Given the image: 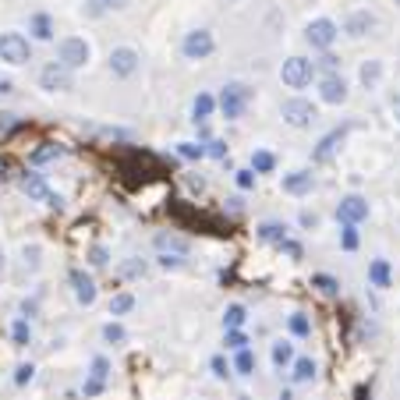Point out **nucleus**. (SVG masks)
<instances>
[{"label": "nucleus", "mask_w": 400, "mask_h": 400, "mask_svg": "<svg viewBox=\"0 0 400 400\" xmlns=\"http://www.w3.org/2000/svg\"><path fill=\"white\" fill-rule=\"evenodd\" d=\"M248 103H252V89L244 85V82H230V85H224V92L217 96V110H220L227 120H237L244 110H248Z\"/></svg>", "instance_id": "1"}, {"label": "nucleus", "mask_w": 400, "mask_h": 400, "mask_svg": "<svg viewBox=\"0 0 400 400\" xmlns=\"http://www.w3.org/2000/svg\"><path fill=\"white\" fill-rule=\"evenodd\" d=\"M89 57H92V50H89V43L82 36H64V39L57 43V64H64L68 71L85 68Z\"/></svg>", "instance_id": "2"}, {"label": "nucleus", "mask_w": 400, "mask_h": 400, "mask_svg": "<svg viewBox=\"0 0 400 400\" xmlns=\"http://www.w3.org/2000/svg\"><path fill=\"white\" fill-rule=\"evenodd\" d=\"M0 60L11 68L28 64L33 60V43H28L21 33H0Z\"/></svg>", "instance_id": "3"}, {"label": "nucleus", "mask_w": 400, "mask_h": 400, "mask_svg": "<svg viewBox=\"0 0 400 400\" xmlns=\"http://www.w3.org/2000/svg\"><path fill=\"white\" fill-rule=\"evenodd\" d=\"M336 36H340V28H336L333 18H312L309 25H304V43H309L312 50H329L336 43Z\"/></svg>", "instance_id": "4"}, {"label": "nucleus", "mask_w": 400, "mask_h": 400, "mask_svg": "<svg viewBox=\"0 0 400 400\" xmlns=\"http://www.w3.org/2000/svg\"><path fill=\"white\" fill-rule=\"evenodd\" d=\"M280 78H284L287 89H304V85H312V78H316V64L309 57H287L284 68H280Z\"/></svg>", "instance_id": "5"}, {"label": "nucleus", "mask_w": 400, "mask_h": 400, "mask_svg": "<svg viewBox=\"0 0 400 400\" xmlns=\"http://www.w3.org/2000/svg\"><path fill=\"white\" fill-rule=\"evenodd\" d=\"M212 50H217V39H212L209 28H192V33L181 39V53L188 60H206Z\"/></svg>", "instance_id": "6"}, {"label": "nucleus", "mask_w": 400, "mask_h": 400, "mask_svg": "<svg viewBox=\"0 0 400 400\" xmlns=\"http://www.w3.org/2000/svg\"><path fill=\"white\" fill-rule=\"evenodd\" d=\"M18 188H21L28 199L46 202L50 209H60V195H53V192H50V184L43 181V174H28V170H25V174L18 177Z\"/></svg>", "instance_id": "7"}, {"label": "nucleus", "mask_w": 400, "mask_h": 400, "mask_svg": "<svg viewBox=\"0 0 400 400\" xmlns=\"http://www.w3.org/2000/svg\"><path fill=\"white\" fill-rule=\"evenodd\" d=\"M284 120L291 128H309L312 120H316V107H312V100H304V96H291V100H284Z\"/></svg>", "instance_id": "8"}, {"label": "nucleus", "mask_w": 400, "mask_h": 400, "mask_svg": "<svg viewBox=\"0 0 400 400\" xmlns=\"http://www.w3.org/2000/svg\"><path fill=\"white\" fill-rule=\"evenodd\" d=\"M71 85H75L71 71L64 64H57V60H50V64L39 71V89H46V92H68Z\"/></svg>", "instance_id": "9"}, {"label": "nucleus", "mask_w": 400, "mask_h": 400, "mask_svg": "<svg viewBox=\"0 0 400 400\" xmlns=\"http://www.w3.org/2000/svg\"><path fill=\"white\" fill-rule=\"evenodd\" d=\"M110 71H113L117 78H131V75L138 71V50H131V46H113V50H110Z\"/></svg>", "instance_id": "10"}, {"label": "nucleus", "mask_w": 400, "mask_h": 400, "mask_svg": "<svg viewBox=\"0 0 400 400\" xmlns=\"http://www.w3.org/2000/svg\"><path fill=\"white\" fill-rule=\"evenodd\" d=\"M319 100L329 103V107L347 103V82H344V75H322L319 78Z\"/></svg>", "instance_id": "11"}, {"label": "nucleus", "mask_w": 400, "mask_h": 400, "mask_svg": "<svg viewBox=\"0 0 400 400\" xmlns=\"http://www.w3.org/2000/svg\"><path fill=\"white\" fill-rule=\"evenodd\" d=\"M336 220L358 227L361 220H368V202H365L361 195H347V199H340V206H336Z\"/></svg>", "instance_id": "12"}, {"label": "nucleus", "mask_w": 400, "mask_h": 400, "mask_svg": "<svg viewBox=\"0 0 400 400\" xmlns=\"http://www.w3.org/2000/svg\"><path fill=\"white\" fill-rule=\"evenodd\" d=\"M372 28H376V15H372V11H351V15L344 18V33H347L351 39L368 36Z\"/></svg>", "instance_id": "13"}, {"label": "nucleus", "mask_w": 400, "mask_h": 400, "mask_svg": "<svg viewBox=\"0 0 400 400\" xmlns=\"http://www.w3.org/2000/svg\"><path fill=\"white\" fill-rule=\"evenodd\" d=\"M312 188H316L312 170H291V174L284 177V192H287V195H309Z\"/></svg>", "instance_id": "14"}, {"label": "nucleus", "mask_w": 400, "mask_h": 400, "mask_svg": "<svg viewBox=\"0 0 400 400\" xmlns=\"http://www.w3.org/2000/svg\"><path fill=\"white\" fill-rule=\"evenodd\" d=\"M344 135H347V128H336V131L322 135V142H319L316 152H312V163H329V160H333V152H336V145L344 142Z\"/></svg>", "instance_id": "15"}, {"label": "nucleus", "mask_w": 400, "mask_h": 400, "mask_svg": "<svg viewBox=\"0 0 400 400\" xmlns=\"http://www.w3.org/2000/svg\"><path fill=\"white\" fill-rule=\"evenodd\" d=\"M71 287H75V298H78L82 304H92V301H96V280H92L89 273L71 269Z\"/></svg>", "instance_id": "16"}, {"label": "nucleus", "mask_w": 400, "mask_h": 400, "mask_svg": "<svg viewBox=\"0 0 400 400\" xmlns=\"http://www.w3.org/2000/svg\"><path fill=\"white\" fill-rule=\"evenodd\" d=\"M28 33H33V39H39V43H50L53 39V18L46 15V11H36V15H28Z\"/></svg>", "instance_id": "17"}, {"label": "nucleus", "mask_w": 400, "mask_h": 400, "mask_svg": "<svg viewBox=\"0 0 400 400\" xmlns=\"http://www.w3.org/2000/svg\"><path fill=\"white\" fill-rule=\"evenodd\" d=\"M212 110H217V96H212V92H199L195 103H192V117H195V125L209 120V117H212Z\"/></svg>", "instance_id": "18"}, {"label": "nucleus", "mask_w": 400, "mask_h": 400, "mask_svg": "<svg viewBox=\"0 0 400 400\" xmlns=\"http://www.w3.org/2000/svg\"><path fill=\"white\" fill-rule=\"evenodd\" d=\"M390 280H393V273H390L386 259H372V262H368V284H372V287H390Z\"/></svg>", "instance_id": "19"}, {"label": "nucleus", "mask_w": 400, "mask_h": 400, "mask_svg": "<svg viewBox=\"0 0 400 400\" xmlns=\"http://www.w3.org/2000/svg\"><path fill=\"white\" fill-rule=\"evenodd\" d=\"M57 156H60V145H57V142H43V145H36L33 152H28V163L43 167V163H50V160H57Z\"/></svg>", "instance_id": "20"}, {"label": "nucleus", "mask_w": 400, "mask_h": 400, "mask_svg": "<svg viewBox=\"0 0 400 400\" xmlns=\"http://www.w3.org/2000/svg\"><path fill=\"white\" fill-rule=\"evenodd\" d=\"M259 241H269V244H280V241H287V224H276V220L259 224Z\"/></svg>", "instance_id": "21"}, {"label": "nucleus", "mask_w": 400, "mask_h": 400, "mask_svg": "<svg viewBox=\"0 0 400 400\" xmlns=\"http://www.w3.org/2000/svg\"><path fill=\"white\" fill-rule=\"evenodd\" d=\"M291 365H294V372H291V376H294V383H312V379H316V372H319V365H316L312 358H294Z\"/></svg>", "instance_id": "22"}, {"label": "nucleus", "mask_w": 400, "mask_h": 400, "mask_svg": "<svg viewBox=\"0 0 400 400\" xmlns=\"http://www.w3.org/2000/svg\"><path fill=\"white\" fill-rule=\"evenodd\" d=\"M269 358H273V365H276V368H287V365L294 361V344H291V340H276Z\"/></svg>", "instance_id": "23"}, {"label": "nucleus", "mask_w": 400, "mask_h": 400, "mask_svg": "<svg viewBox=\"0 0 400 400\" xmlns=\"http://www.w3.org/2000/svg\"><path fill=\"white\" fill-rule=\"evenodd\" d=\"M131 309H135V294L131 291H120V294L110 298V316H128Z\"/></svg>", "instance_id": "24"}, {"label": "nucleus", "mask_w": 400, "mask_h": 400, "mask_svg": "<svg viewBox=\"0 0 400 400\" xmlns=\"http://www.w3.org/2000/svg\"><path fill=\"white\" fill-rule=\"evenodd\" d=\"M230 368H234L237 376H252V372H255V354H252L248 347H244V351H234V365H230Z\"/></svg>", "instance_id": "25"}, {"label": "nucleus", "mask_w": 400, "mask_h": 400, "mask_svg": "<svg viewBox=\"0 0 400 400\" xmlns=\"http://www.w3.org/2000/svg\"><path fill=\"white\" fill-rule=\"evenodd\" d=\"M312 287H319L326 298H336V294H340V280H336V276H329V273H316V276H312Z\"/></svg>", "instance_id": "26"}, {"label": "nucleus", "mask_w": 400, "mask_h": 400, "mask_svg": "<svg viewBox=\"0 0 400 400\" xmlns=\"http://www.w3.org/2000/svg\"><path fill=\"white\" fill-rule=\"evenodd\" d=\"M11 340H15V347H28V340H33V326H28V319L11 322Z\"/></svg>", "instance_id": "27"}, {"label": "nucleus", "mask_w": 400, "mask_h": 400, "mask_svg": "<svg viewBox=\"0 0 400 400\" xmlns=\"http://www.w3.org/2000/svg\"><path fill=\"white\" fill-rule=\"evenodd\" d=\"M273 167H276V156H273L269 149H255V152H252V170H255V174H269Z\"/></svg>", "instance_id": "28"}, {"label": "nucleus", "mask_w": 400, "mask_h": 400, "mask_svg": "<svg viewBox=\"0 0 400 400\" xmlns=\"http://www.w3.org/2000/svg\"><path fill=\"white\" fill-rule=\"evenodd\" d=\"M156 248H160V252L170 248L174 255H184V252H188V241H181V237H174V234H160V237H156Z\"/></svg>", "instance_id": "29"}, {"label": "nucleus", "mask_w": 400, "mask_h": 400, "mask_svg": "<svg viewBox=\"0 0 400 400\" xmlns=\"http://www.w3.org/2000/svg\"><path fill=\"white\" fill-rule=\"evenodd\" d=\"M244 319H248V312H244V304H230V309L224 312V329H241Z\"/></svg>", "instance_id": "30"}, {"label": "nucleus", "mask_w": 400, "mask_h": 400, "mask_svg": "<svg viewBox=\"0 0 400 400\" xmlns=\"http://www.w3.org/2000/svg\"><path fill=\"white\" fill-rule=\"evenodd\" d=\"M177 156H184V160L199 163V160L206 156V145H199V142H177Z\"/></svg>", "instance_id": "31"}, {"label": "nucleus", "mask_w": 400, "mask_h": 400, "mask_svg": "<svg viewBox=\"0 0 400 400\" xmlns=\"http://www.w3.org/2000/svg\"><path fill=\"white\" fill-rule=\"evenodd\" d=\"M358 244H361L358 227H354V224H344V230H340V248H344V252H354Z\"/></svg>", "instance_id": "32"}, {"label": "nucleus", "mask_w": 400, "mask_h": 400, "mask_svg": "<svg viewBox=\"0 0 400 400\" xmlns=\"http://www.w3.org/2000/svg\"><path fill=\"white\" fill-rule=\"evenodd\" d=\"M103 340H107V344H125L128 333H125V326H120V322H107V326H103Z\"/></svg>", "instance_id": "33"}, {"label": "nucleus", "mask_w": 400, "mask_h": 400, "mask_svg": "<svg viewBox=\"0 0 400 400\" xmlns=\"http://www.w3.org/2000/svg\"><path fill=\"white\" fill-rule=\"evenodd\" d=\"M312 64H316V71H326V75H336V64H340V57H336V53H322L319 60H312Z\"/></svg>", "instance_id": "34"}, {"label": "nucleus", "mask_w": 400, "mask_h": 400, "mask_svg": "<svg viewBox=\"0 0 400 400\" xmlns=\"http://www.w3.org/2000/svg\"><path fill=\"white\" fill-rule=\"evenodd\" d=\"M379 75H383V64H379V60H368V64H361V82H365V85H376Z\"/></svg>", "instance_id": "35"}, {"label": "nucleus", "mask_w": 400, "mask_h": 400, "mask_svg": "<svg viewBox=\"0 0 400 400\" xmlns=\"http://www.w3.org/2000/svg\"><path fill=\"white\" fill-rule=\"evenodd\" d=\"M287 329H291V336H309V333H312V322L304 319V316H291V319H287Z\"/></svg>", "instance_id": "36"}, {"label": "nucleus", "mask_w": 400, "mask_h": 400, "mask_svg": "<svg viewBox=\"0 0 400 400\" xmlns=\"http://www.w3.org/2000/svg\"><path fill=\"white\" fill-rule=\"evenodd\" d=\"M209 368H212V376H217V379H227V376L234 372V368H230V361H227L224 354H212V361H209Z\"/></svg>", "instance_id": "37"}, {"label": "nucleus", "mask_w": 400, "mask_h": 400, "mask_svg": "<svg viewBox=\"0 0 400 400\" xmlns=\"http://www.w3.org/2000/svg\"><path fill=\"white\" fill-rule=\"evenodd\" d=\"M227 351H244V347H248V336H244L241 329H227Z\"/></svg>", "instance_id": "38"}, {"label": "nucleus", "mask_w": 400, "mask_h": 400, "mask_svg": "<svg viewBox=\"0 0 400 400\" xmlns=\"http://www.w3.org/2000/svg\"><path fill=\"white\" fill-rule=\"evenodd\" d=\"M33 376H36V365H33V361L15 368V383H18V386H28V383H33Z\"/></svg>", "instance_id": "39"}, {"label": "nucleus", "mask_w": 400, "mask_h": 400, "mask_svg": "<svg viewBox=\"0 0 400 400\" xmlns=\"http://www.w3.org/2000/svg\"><path fill=\"white\" fill-rule=\"evenodd\" d=\"M255 177H259L255 170H237V174H234V181H237L241 192H252V188H255Z\"/></svg>", "instance_id": "40"}, {"label": "nucleus", "mask_w": 400, "mask_h": 400, "mask_svg": "<svg viewBox=\"0 0 400 400\" xmlns=\"http://www.w3.org/2000/svg\"><path fill=\"white\" fill-rule=\"evenodd\" d=\"M103 390H107V379H96V376H89V379H85V386H82V393H85V397H100Z\"/></svg>", "instance_id": "41"}, {"label": "nucleus", "mask_w": 400, "mask_h": 400, "mask_svg": "<svg viewBox=\"0 0 400 400\" xmlns=\"http://www.w3.org/2000/svg\"><path fill=\"white\" fill-rule=\"evenodd\" d=\"M82 11H85V18H103V15H107V4H103V0H85Z\"/></svg>", "instance_id": "42"}, {"label": "nucleus", "mask_w": 400, "mask_h": 400, "mask_svg": "<svg viewBox=\"0 0 400 400\" xmlns=\"http://www.w3.org/2000/svg\"><path fill=\"white\" fill-rule=\"evenodd\" d=\"M89 262H92V266H96V269H103V266L110 262V252L103 248V244H96V248H92V252H89Z\"/></svg>", "instance_id": "43"}, {"label": "nucleus", "mask_w": 400, "mask_h": 400, "mask_svg": "<svg viewBox=\"0 0 400 400\" xmlns=\"http://www.w3.org/2000/svg\"><path fill=\"white\" fill-rule=\"evenodd\" d=\"M92 376H96V379H107L110 376V361L100 354V358H92Z\"/></svg>", "instance_id": "44"}, {"label": "nucleus", "mask_w": 400, "mask_h": 400, "mask_svg": "<svg viewBox=\"0 0 400 400\" xmlns=\"http://www.w3.org/2000/svg\"><path fill=\"white\" fill-rule=\"evenodd\" d=\"M206 156H217V160H224V156H227V142H220V138H212V142L206 145Z\"/></svg>", "instance_id": "45"}, {"label": "nucleus", "mask_w": 400, "mask_h": 400, "mask_svg": "<svg viewBox=\"0 0 400 400\" xmlns=\"http://www.w3.org/2000/svg\"><path fill=\"white\" fill-rule=\"evenodd\" d=\"M160 266H163V269H181V266H184V255L163 252V255H160Z\"/></svg>", "instance_id": "46"}, {"label": "nucleus", "mask_w": 400, "mask_h": 400, "mask_svg": "<svg viewBox=\"0 0 400 400\" xmlns=\"http://www.w3.org/2000/svg\"><path fill=\"white\" fill-rule=\"evenodd\" d=\"M280 252H284V255H291V259H301V244L287 237V241H280Z\"/></svg>", "instance_id": "47"}, {"label": "nucleus", "mask_w": 400, "mask_h": 400, "mask_svg": "<svg viewBox=\"0 0 400 400\" xmlns=\"http://www.w3.org/2000/svg\"><path fill=\"white\" fill-rule=\"evenodd\" d=\"M103 4H107V11H125L131 0H103Z\"/></svg>", "instance_id": "48"}, {"label": "nucleus", "mask_w": 400, "mask_h": 400, "mask_svg": "<svg viewBox=\"0 0 400 400\" xmlns=\"http://www.w3.org/2000/svg\"><path fill=\"white\" fill-rule=\"evenodd\" d=\"M319 220H316V212H301V227H316Z\"/></svg>", "instance_id": "49"}, {"label": "nucleus", "mask_w": 400, "mask_h": 400, "mask_svg": "<svg viewBox=\"0 0 400 400\" xmlns=\"http://www.w3.org/2000/svg\"><path fill=\"white\" fill-rule=\"evenodd\" d=\"M11 117H15V113H0V131H8V128L15 125V120H11Z\"/></svg>", "instance_id": "50"}, {"label": "nucleus", "mask_w": 400, "mask_h": 400, "mask_svg": "<svg viewBox=\"0 0 400 400\" xmlns=\"http://www.w3.org/2000/svg\"><path fill=\"white\" fill-rule=\"evenodd\" d=\"M125 273H145V262H128Z\"/></svg>", "instance_id": "51"}, {"label": "nucleus", "mask_w": 400, "mask_h": 400, "mask_svg": "<svg viewBox=\"0 0 400 400\" xmlns=\"http://www.w3.org/2000/svg\"><path fill=\"white\" fill-rule=\"evenodd\" d=\"M8 92H15V85L8 78H0V96H8Z\"/></svg>", "instance_id": "52"}, {"label": "nucleus", "mask_w": 400, "mask_h": 400, "mask_svg": "<svg viewBox=\"0 0 400 400\" xmlns=\"http://www.w3.org/2000/svg\"><path fill=\"white\" fill-rule=\"evenodd\" d=\"M354 400H372V397H368V386H358V390H354Z\"/></svg>", "instance_id": "53"}, {"label": "nucleus", "mask_w": 400, "mask_h": 400, "mask_svg": "<svg viewBox=\"0 0 400 400\" xmlns=\"http://www.w3.org/2000/svg\"><path fill=\"white\" fill-rule=\"evenodd\" d=\"M280 400H294V393H291V390H284V393H280Z\"/></svg>", "instance_id": "54"}, {"label": "nucleus", "mask_w": 400, "mask_h": 400, "mask_svg": "<svg viewBox=\"0 0 400 400\" xmlns=\"http://www.w3.org/2000/svg\"><path fill=\"white\" fill-rule=\"evenodd\" d=\"M393 4H400V0H393Z\"/></svg>", "instance_id": "55"}]
</instances>
